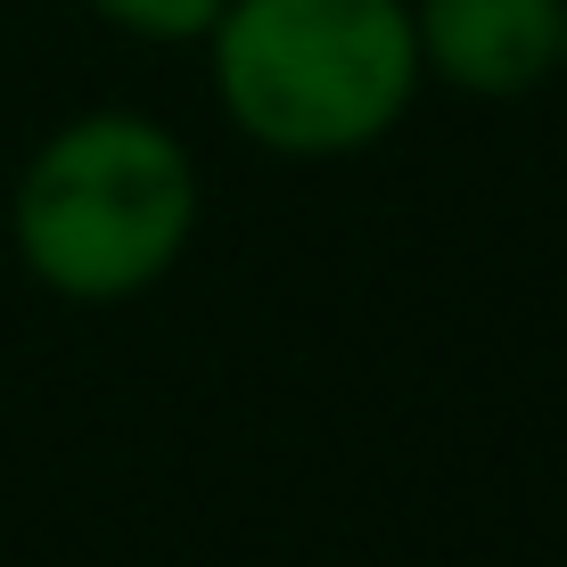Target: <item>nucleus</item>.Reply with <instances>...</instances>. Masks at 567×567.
<instances>
[{
  "instance_id": "obj_1",
  "label": "nucleus",
  "mask_w": 567,
  "mask_h": 567,
  "mask_svg": "<svg viewBox=\"0 0 567 567\" xmlns=\"http://www.w3.org/2000/svg\"><path fill=\"white\" fill-rule=\"evenodd\" d=\"M198 156L141 107L66 115L9 189V247L66 305H132L198 239Z\"/></svg>"
},
{
  "instance_id": "obj_2",
  "label": "nucleus",
  "mask_w": 567,
  "mask_h": 567,
  "mask_svg": "<svg viewBox=\"0 0 567 567\" xmlns=\"http://www.w3.org/2000/svg\"><path fill=\"white\" fill-rule=\"evenodd\" d=\"M214 100L271 156H362L412 115V0H223L206 25Z\"/></svg>"
},
{
  "instance_id": "obj_3",
  "label": "nucleus",
  "mask_w": 567,
  "mask_h": 567,
  "mask_svg": "<svg viewBox=\"0 0 567 567\" xmlns=\"http://www.w3.org/2000/svg\"><path fill=\"white\" fill-rule=\"evenodd\" d=\"M567 0H412L420 74L461 100H526L559 83Z\"/></svg>"
},
{
  "instance_id": "obj_4",
  "label": "nucleus",
  "mask_w": 567,
  "mask_h": 567,
  "mask_svg": "<svg viewBox=\"0 0 567 567\" xmlns=\"http://www.w3.org/2000/svg\"><path fill=\"white\" fill-rule=\"evenodd\" d=\"M100 25L132 33V42H156V50H182V42H206V25L223 17V0H83Z\"/></svg>"
},
{
  "instance_id": "obj_5",
  "label": "nucleus",
  "mask_w": 567,
  "mask_h": 567,
  "mask_svg": "<svg viewBox=\"0 0 567 567\" xmlns=\"http://www.w3.org/2000/svg\"><path fill=\"white\" fill-rule=\"evenodd\" d=\"M559 83H567V33H559Z\"/></svg>"
}]
</instances>
